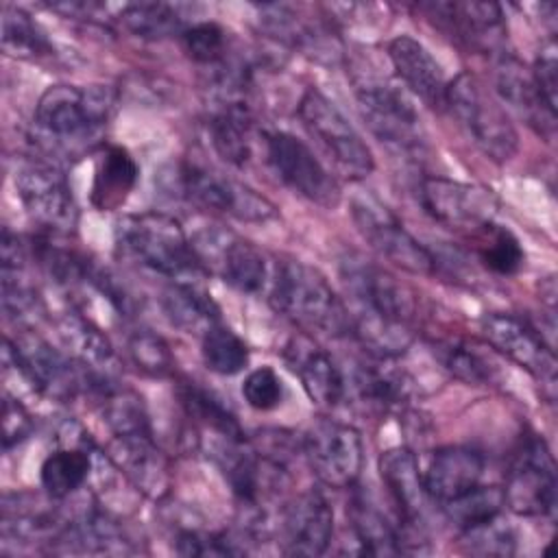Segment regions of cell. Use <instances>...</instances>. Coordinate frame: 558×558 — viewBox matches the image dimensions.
Masks as SVG:
<instances>
[{
	"instance_id": "6da1fadb",
	"label": "cell",
	"mask_w": 558,
	"mask_h": 558,
	"mask_svg": "<svg viewBox=\"0 0 558 558\" xmlns=\"http://www.w3.org/2000/svg\"><path fill=\"white\" fill-rule=\"evenodd\" d=\"M340 277L349 294L351 333L371 357L392 360L408 351L414 340V294L384 268L347 257Z\"/></svg>"
},
{
	"instance_id": "7a4b0ae2",
	"label": "cell",
	"mask_w": 558,
	"mask_h": 558,
	"mask_svg": "<svg viewBox=\"0 0 558 558\" xmlns=\"http://www.w3.org/2000/svg\"><path fill=\"white\" fill-rule=\"evenodd\" d=\"M116 98L107 85H50L35 107V135L50 153L74 157L100 137L113 116Z\"/></svg>"
},
{
	"instance_id": "3957f363",
	"label": "cell",
	"mask_w": 558,
	"mask_h": 558,
	"mask_svg": "<svg viewBox=\"0 0 558 558\" xmlns=\"http://www.w3.org/2000/svg\"><path fill=\"white\" fill-rule=\"evenodd\" d=\"M270 303L277 312L310 331L351 333V316L327 277L299 259L279 262L270 279Z\"/></svg>"
},
{
	"instance_id": "277c9868",
	"label": "cell",
	"mask_w": 558,
	"mask_h": 558,
	"mask_svg": "<svg viewBox=\"0 0 558 558\" xmlns=\"http://www.w3.org/2000/svg\"><path fill=\"white\" fill-rule=\"evenodd\" d=\"M113 242L124 259L170 279H183L190 272L203 270L181 222L163 211L122 216L116 222Z\"/></svg>"
},
{
	"instance_id": "5b68a950",
	"label": "cell",
	"mask_w": 558,
	"mask_h": 558,
	"mask_svg": "<svg viewBox=\"0 0 558 558\" xmlns=\"http://www.w3.org/2000/svg\"><path fill=\"white\" fill-rule=\"evenodd\" d=\"M445 107H449L462 131L488 159L504 163L514 157L519 148L517 129L501 102L486 92L475 74L460 72L447 83Z\"/></svg>"
},
{
	"instance_id": "8992f818",
	"label": "cell",
	"mask_w": 558,
	"mask_h": 558,
	"mask_svg": "<svg viewBox=\"0 0 558 558\" xmlns=\"http://www.w3.org/2000/svg\"><path fill=\"white\" fill-rule=\"evenodd\" d=\"M303 129L333 161L336 170L351 181L366 179L375 170V159L362 135L347 116L318 89H307L299 100Z\"/></svg>"
},
{
	"instance_id": "52a82bcc",
	"label": "cell",
	"mask_w": 558,
	"mask_h": 558,
	"mask_svg": "<svg viewBox=\"0 0 558 558\" xmlns=\"http://www.w3.org/2000/svg\"><path fill=\"white\" fill-rule=\"evenodd\" d=\"M353 83L360 116L371 133L397 153H421L425 146V133L405 92L395 83L375 76H357Z\"/></svg>"
},
{
	"instance_id": "ba28073f",
	"label": "cell",
	"mask_w": 558,
	"mask_h": 558,
	"mask_svg": "<svg viewBox=\"0 0 558 558\" xmlns=\"http://www.w3.org/2000/svg\"><path fill=\"white\" fill-rule=\"evenodd\" d=\"M190 244L198 266L231 288L257 294L270 286L264 253L238 233L220 225H207L190 238Z\"/></svg>"
},
{
	"instance_id": "9c48e42d",
	"label": "cell",
	"mask_w": 558,
	"mask_h": 558,
	"mask_svg": "<svg viewBox=\"0 0 558 558\" xmlns=\"http://www.w3.org/2000/svg\"><path fill=\"white\" fill-rule=\"evenodd\" d=\"M179 194L192 205L233 216L244 222H266L277 216V207L253 187L194 161L177 168Z\"/></svg>"
},
{
	"instance_id": "30bf717a",
	"label": "cell",
	"mask_w": 558,
	"mask_h": 558,
	"mask_svg": "<svg viewBox=\"0 0 558 558\" xmlns=\"http://www.w3.org/2000/svg\"><path fill=\"white\" fill-rule=\"evenodd\" d=\"M4 357L35 390L54 401H70L85 388L83 366L37 333L24 331L15 340L4 338Z\"/></svg>"
},
{
	"instance_id": "8fae6325",
	"label": "cell",
	"mask_w": 558,
	"mask_h": 558,
	"mask_svg": "<svg viewBox=\"0 0 558 558\" xmlns=\"http://www.w3.org/2000/svg\"><path fill=\"white\" fill-rule=\"evenodd\" d=\"M556 464L549 447L536 434L514 451L504 486V506L521 517H547L556 510Z\"/></svg>"
},
{
	"instance_id": "7c38bea8",
	"label": "cell",
	"mask_w": 558,
	"mask_h": 558,
	"mask_svg": "<svg viewBox=\"0 0 558 558\" xmlns=\"http://www.w3.org/2000/svg\"><path fill=\"white\" fill-rule=\"evenodd\" d=\"M351 218L368 246L397 268L412 275H432L436 270L434 253L425 248L375 196L353 198Z\"/></svg>"
},
{
	"instance_id": "4fadbf2b",
	"label": "cell",
	"mask_w": 558,
	"mask_h": 558,
	"mask_svg": "<svg viewBox=\"0 0 558 558\" xmlns=\"http://www.w3.org/2000/svg\"><path fill=\"white\" fill-rule=\"evenodd\" d=\"M17 198L28 218L50 233H72L78 225V207L63 172L44 161H28L13 177Z\"/></svg>"
},
{
	"instance_id": "5bb4252c",
	"label": "cell",
	"mask_w": 558,
	"mask_h": 558,
	"mask_svg": "<svg viewBox=\"0 0 558 558\" xmlns=\"http://www.w3.org/2000/svg\"><path fill=\"white\" fill-rule=\"evenodd\" d=\"M264 144L268 163L292 192L323 207L340 203L338 181L305 142L286 131H270L264 135Z\"/></svg>"
},
{
	"instance_id": "9a60e30c",
	"label": "cell",
	"mask_w": 558,
	"mask_h": 558,
	"mask_svg": "<svg viewBox=\"0 0 558 558\" xmlns=\"http://www.w3.org/2000/svg\"><path fill=\"white\" fill-rule=\"evenodd\" d=\"M303 451L325 486H355L364 464V445L355 427L331 418L316 421L303 436Z\"/></svg>"
},
{
	"instance_id": "2e32d148",
	"label": "cell",
	"mask_w": 558,
	"mask_h": 558,
	"mask_svg": "<svg viewBox=\"0 0 558 558\" xmlns=\"http://www.w3.org/2000/svg\"><path fill=\"white\" fill-rule=\"evenodd\" d=\"M418 198L436 222L464 231L466 235L493 222L499 209V201L490 190L445 177H425Z\"/></svg>"
},
{
	"instance_id": "e0dca14e",
	"label": "cell",
	"mask_w": 558,
	"mask_h": 558,
	"mask_svg": "<svg viewBox=\"0 0 558 558\" xmlns=\"http://www.w3.org/2000/svg\"><path fill=\"white\" fill-rule=\"evenodd\" d=\"M482 333L486 342L504 353L508 360L532 373L541 384L554 392L556 386V355L551 342L530 325L525 318L506 312H493L482 318Z\"/></svg>"
},
{
	"instance_id": "ac0fdd59",
	"label": "cell",
	"mask_w": 558,
	"mask_h": 558,
	"mask_svg": "<svg viewBox=\"0 0 558 558\" xmlns=\"http://www.w3.org/2000/svg\"><path fill=\"white\" fill-rule=\"evenodd\" d=\"M418 9L456 44L473 52L501 54L506 20L497 2H427Z\"/></svg>"
},
{
	"instance_id": "d6986e66",
	"label": "cell",
	"mask_w": 558,
	"mask_h": 558,
	"mask_svg": "<svg viewBox=\"0 0 558 558\" xmlns=\"http://www.w3.org/2000/svg\"><path fill=\"white\" fill-rule=\"evenodd\" d=\"M333 534V510L318 490L294 497L281 514V543L290 556H320Z\"/></svg>"
},
{
	"instance_id": "ffe728a7",
	"label": "cell",
	"mask_w": 558,
	"mask_h": 558,
	"mask_svg": "<svg viewBox=\"0 0 558 558\" xmlns=\"http://www.w3.org/2000/svg\"><path fill=\"white\" fill-rule=\"evenodd\" d=\"M495 92L510 109H514L536 133L551 140L556 129V109L541 94L532 70L519 59L501 52L495 63Z\"/></svg>"
},
{
	"instance_id": "44dd1931",
	"label": "cell",
	"mask_w": 558,
	"mask_h": 558,
	"mask_svg": "<svg viewBox=\"0 0 558 558\" xmlns=\"http://www.w3.org/2000/svg\"><path fill=\"white\" fill-rule=\"evenodd\" d=\"M283 357L301 379L305 395L320 408H336L347 395V381L329 357L307 336H294L283 349Z\"/></svg>"
},
{
	"instance_id": "7402d4cb",
	"label": "cell",
	"mask_w": 558,
	"mask_h": 558,
	"mask_svg": "<svg viewBox=\"0 0 558 558\" xmlns=\"http://www.w3.org/2000/svg\"><path fill=\"white\" fill-rule=\"evenodd\" d=\"M388 59L399 81L432 109L445 107L447 78L440 63L414 37L399 35L388 44Z\"/></svg>"
},
{
	"instance_id": "603a6c76",
	"label": "cell",
	"mask_w": 558,
	"mask_h": 558,
	"mask_svg": "<svg viewBox=\"0 0 558 558\" xmlns=\"http://www.w3.org/2000/svg\"><path fill=\"white\" fill-rule=\"evenodd\" d=\"M107 456L144 495L161 497L168 490V462L155 445L153 434L111 436Z\"/></svg>"
},
{
	"instance_id": "cb8c5ba5",
	"label": "cell",
	"mask_w": 558,
	"mask_h": 558,
	"mask_svg": "<svg viewBox=\"0 0 558 558\" xmlns=\"http://www.w3.org/2000/svg\"><path fill=\"white\" fill-rule=\"evenodd\" d=\"M379 475L392 504L397 506L399 519H403V525L410 530H421L429 497L425 493L414 453L405 447L384 451L379 458Z\"/></svg>"
},
{
	"instance_id": "d4e9b609",
	"label": "cell",
	"mask_w": 558,
	"mask_h": 558,
	"mask_svg": "<svg viewBox=\"0 0 558 558\" xmlns=\"http://www.w3.org/2000/svg\"><path fill=\"white\" fill-rule=\"evenodd\" d=\"M482 473L484 458L480 451L471 447L449 445L432 456L423 473V486L427 497L442 506L475 488L482 480Z\"/></svg>"
},
{
	"instance_id": "484cf974",
	"label": "cell",
	"mask_w": 558,
	"mask_h": 558,
	"mask_svg": "<svg viewBox=\"0 0 558 558\" xmlns=\"http://www.w3.org/2000/svg\"><path fill=\"white\" fill-rule=\"evenodd\" d=\"M207 126L216 153L227 163L244 166L248 161L253 116L244 96H216Z\"/></svg>"
},
{
	"instance_id": "4316f807",
	"label": "cell",
	"mask_w": 558,
	"mask_h": 558,
	"mask_svg": "<svg viewBox=\"0 0 558 558\" xmlns=\"http://www.w3.org/2000/svg\"><path fill=\"white\" fill-rule=\"evenodd\" d=\"M140 177L133 155L118 144L100 148L94 166L89 201L98 211H113L124 205Z\"/></svg>"
},
{
	"instance_id": "83f0119b",
	"label": "cell",
	"mask_w": 558,
	"mask_h": 558,
	"mask_svg": "<svg viewBox=\"0 0 558 558\" xmlns=\"http://www.w3.org/2000/svg\"><path fill=\"white\" fill-rule=\"evenodd\" d=\"M386 362L388 360L381 357H373V362H360L353 368L349 384L360 403L379 412L403 408L412 392V379Z\"/></svg>"
},
{
	"instance_id": "f1b7e54d",
	"label": "cell",
	"mask_w": 558,
	"mask_h": 558,
	"mask_svg": "<svg viewBox=\"0 0 558 558\" xmlns=\"http://www.w3.org/2000/svg\"><path fill=\"white\" fill-rule=\"evenodd\" d=\"M81 436V429H78ZM72 436V442L68 440L63 447L54 449L52 453L46 456L41 462L39 480L41 488L50 499H68L74 495L92 475V456H94V445L89 438H78Z\"/></svg>"
},
{
	"instance_id": "f546056e",
	"label": "cell",
	"mask_w": 558,
	"mask_h": 558,
	"mask_svg": "<svg viewBox=\"0 0 558 558\" xmlns=\"http://www.w3.org/2000/svg\"><path fill=\"white\" fill-rule=\"evenodd\" d=\"M349 490H351V499L347 506V514L360 549L371 556H397L405 551L401 534L384 517V512L375 506V501L355 486H351Z\"/></svg>"
},
{
	"instance_id": "4dcf8cb0",
	"label": "cell",
	"mask_w": 558,
	"mask_h": 558,
	"mask_svg": "<svg viewBox=\"0 0 558 558\" xmlns=\"http://www.w3.org/2000/svg\"><path fill=\"white\" fill-rule=\"evenodd\" d=\"M161 307L168 320L185 333H203L220 323V310L216 301L196 283L174 279L161 292Z\"/></svg>"
},
{
	"instance_id": "1f68e13d",
	"label": "cell",
	"mask_w": 558,
	"mask_h": 558,
	"mask_svg": "<svg viewBox=\"0 0 558 558\" xmlns=\"http://www.w3.org/2000/svg\"><path fill=\"white\" fill-rule=\"evenodd\" d=\"M59 336L68 353L89 371L109 373L113 362V347L105 331L78 312H68L57 323Z\"/></svg>"
},
{
	"instance_id": "d6a6232c",
	"label": "cell",
	"mask_w": 558,
	"mask_h": 558,
	"mask_svg": "<svg viewBox=\"0 0 558 558\" xmlns=\"http://www.w3.org/2000/svg\"><path fill=\"white\" fill-rule=\"evenodd\" d=\"M177 397L185 416L203 432L214 434V438H244L233 412L211 390L194 381H181Z\"/></svg>"
},
{
	"instance_id": "836d02e7",
	"label": "cell",
	"mask_w": 558,
	"mask_h": 558,
	"mask_svg": "<svg viewBox=\"0 0 558 558\" xmlns=\"http://www.w3.org/2000/svg\"><path fill=\"white\" fill-rule=\"evenodd\" d=\"M118 22L124 31L142 39H166L187 28L177 7L163 2H129L118 11Z\"/></svg>"
},
{
	"instance_id": "e575fe53",
	"label": "cell",
	"mask_w": 558,
	"mask_h": 558,
	"mask_svg": "<svg viewBox=\"0 0 558 558\" xmlns=\"http://www.w3.org/2000/svg\"><path fill=\"white\" fill-rule=\"evenodd\" d=\"M475 253L484 268H488L495 275H517L523 268L525 253L517 240V235L501 225L488 222L480 227L477 231L469 233Z\"/></svg>"
},
{
	"instance_id": "d590c367",
	"label": "cell",
	"mask_w": 558,
	"mask_h": 558,
	"mask_svg": "<svg viewBox=\"0 0 558 558\" xmlns=\"http://www.w3.org/2000/svg\"><path fill=\"white\" fill-rule=\"evenodd\" d=\"M2 48L15 59L37 61L54 54L41 26L20 7H2Z\"/></svg>"
},
{
	"instance_id": "8d00e7d4",
	"label": "cell",
	"mask_w": 558,
	"mask_h": 558,
	"mask_svg": "<svg viewBox=\"0 0 558 558\" xmlns=\"http://www.w3.org/2000/svg\"><path fill=\"white\" fill-rule=\"evenodd\" d=\"M201 355L205 366L218 375H235L248 364L246 342L222 323H216L203 333Z\"/></svg>"
},
{
	"instance_id": "74e56055",
	"label": "cell",
	"mask_w": 558,
	"mask_h": 558,
	"mask_svg": "<svg viewBox=\"0 0 558 558\" xmlns=\"http://www.w3.org/2000/svg\"><path fill=\"white\" fill-rule=\"evenodd\" d=\"M504 508V493L497 486H475L469 493L442 504L445 514L453 521L460 530L480 525L499 517Z\"/></svg>"
},
{
	"instance_id": "f35d334b",
	"label": "cell",
	"mask_w": 558,
	"mask_h": 558,
	"mask_svg": "<svg viewBox=\"0 0 558 558\" xmlns=\"http://www.w3.org/2000/svg\"><path fill=\"white\" fill-rule=\"evenodd\" d=\"M434 353L453 377L466 384H488L493 379L490 360L464 340H445L434 344Z\"/></svg>"
},
{
	"instance_id": "ab89813d",
	"label": "cell",
	"mask_w": 558,
	"mask_h": 558,
	"mask_svg": "<svg viewBox=\"0 0 558 558\" xmlns=\"http://www.w3.org/2000/svg\"><path fill=\"white\" fill-rule=\"evenodd\" d=\"M181 44L192 61L207 68H218L229 59L227 33L216 22L187 24V28L181 33Z\"/></svg>"
},
{
	"instance_id": "60d3db41",
	"label": "cell",
	"mask_w": 558,
	"mask_h": 558,
	"mask_svg": "<svg viewBox=\"0 0 558 558\" xmlns=\"http://www.w3.org/2000/svg\"><path fill=\"white\" fill-rule=\"evenodd\" d=\"M126 355L137 371L150 377H168L174 368L170 347L150 329H135L126 338Z\"/></svg>"
},
{
	"instance_id": "b9f144b4",
	"label": "cell",
	"mask_w": 558,
	"mask_h": 558,
	"mask_svg": "<svg viewBox=\"0 0 558 558\" xmlns=\"http://www.w3.org/2000/svg\"><path fill=\"white\" fill-rule=\"evenodd\" d=\"M462 547L477 556H512L517 551L514 530L499 521V517L480 525L462 530Z\"/></svg>"
},
{
	"instance_id": "7bdbcfd3",
	"label": "cell",
	"mask_w": 558,
	"mask_h": 558,
	"mask_svg": "<svg viewBox=\"0 0 558 558\" xmlns=\"http://www.w3.org/2000/svg\"><path fill=\"white\" fill-rule=\"evenodd\" d=\"M283 381L270 366H259L251 371L242 384L244 401L259 412L275 410L283 401Z\"/></svg>"
},
{
	"instance_id": "ee69618b",
	"label": "cell",
	"mask_w": 558,
	"mask_h": 558,
	"mask_svg": "<svg viewBox=\"0 0 558 558\" xmlns=\"http://www.w3.org/2000/svg\"><path fill=\"white\" fill-rule=\"evenodd\" d=\"M174 551L181 556H231L240 554L227 536L201 532V530H181L174 538Z\"/></svg>"
},
{
	"instance_id": "f6af8a7d",
	"label": "cell",
	"mask_w": 558,
	"mask_h": 558,
	"mask_svg": "<svg viewBox=\"0 0 558 558\" xmlns=\"http://www.w3.org/2000/svg\"><path fill=\"white\" fill-rule=\"evenodd\" d=\"M31 432H33L31 414L17 399L7 395L2 401V447H4V451L20 445L22 440H26L31 436Z\"/></svg>"
},
{
	"instance_id": "bcb514c9",
	"label": "cell",
	"mask_w": 558,
	"mask_h": 558,
	"mask_svg": "<svg viewBox=\"0 0 558 558\" xmlns=\"http://www.w3.org/2000/svg\"><path fill=\"white\" fill-rule=\"evenodd\" d=\"M558 61H556V44L554 39H549L536 61H534V68H532V76L541 89V94L545 96V100L556 109V92H558Z\"/></svg>"
}]
</instances>
